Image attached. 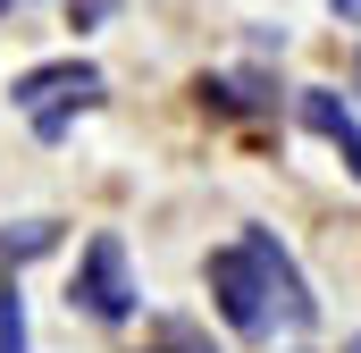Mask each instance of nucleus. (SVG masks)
<instances>
[{"instance_id": "6e6552de", "label": "nucleus", "mask_w": 361, "mask_h": 353, "mask_svg": "<svg viewBox=\"0 0 361 353\" xmlns=\"http://www.w3.org/2000/svg\"><path fill=\"white\" fill-rule=\"evenodd\" d=\"M143 353H210V345H202V337H193V328H169V337H160V345H143Z\"/></svg>"}, {"instance_id": "1a4fd4ad", "label": "nucleus", "mask_w": 361, "mask_h": 353, "mask_svg": "<svg viewBox=\"0 0 361 353\" xmlns=\"http://www.w3.org/2000/svg\"><path fill=\"white\" fill-rule=\"evenodd\" d=\"M328 8H336V17H361V0H328Z\"/></svg>"}, {"instance_id": "9d476101", "label": "nucleus", "mask_w": 361, "mask_h": 353, "mask_svg": "<svg viewBox=\"0 0 361 353\" xmlns=\"http://www.w3.org/2000/svg\"><path fill=\"white\" fill-rule=\"evenodd\" d=\"M0 8H8V0H0Z\"/></svg>"}, {"instance_id": "f257e3e1", "label": "nucleus", "mask_w": 361, "mask_h": 353, "mask_svg": "<svg viewBox=\"0 0 361 353\" xmlns=\"http://www.w3.org/2000/svg\"><path fill=\"white\" fill-rule=\"evenodd\" d=\"M210 303H219V320H227L235 337H252V345L302 337V328L319 320V303H311L294 253L277 244L269 227H244L227 253H210Z\"/></svg>"}, {"instance_id": "f03ea898", "label": "nucleus", "mask_w": 361, "mask_h": 353, "mask_svg": "<svg viewBox=\"0 0 361 353\" xmlns=\"http://www.w3.org/2000/svg\"><path fill=\"white\" fill-rule=\"evenodd\" d=\"M8 101L34 118V135H42V143H59V135L76 126V109H92V101H101V68H92V59H51V68H25V76L8 85Z\"/></svg>"}, {"instance_id": "20e7f679", "label": "nucleus", "mask_w": 361, "mask_h": 353, "mask_svg": "<svg viewBox=\"0 0 361 353\" xmlns=\"http://www.w3.org/2000/svg\"><path fill=\"white\" fill-rule=\"evenodd\" d=\"M302 126H311V135H319V143H328V152H336V160H345V169L361 176V118L345 109V92L302 85Z\"/></svg>"}, {"instance_id": "423d86ee", "label": "nucleus", "mask_w": 361, "mask_h": 353, "mask_svg": "<svg viewBox=\"0 0 361 353\" xmlns=\"http://www.w3.org/2000/svg\"><path fill=\"white\" fill-rule=\"evenodd\" d=\"M51 244H59V227H51V219H25L17 236H0V261L17 269V261H34V253H51Z\"/></svg>"}, {"instance_id": "0eeeda50", "label": "nucleus", "mask_w": 361, "mask_h": 353, "mask_svg": "<svg viewBox=\"0 0 361 353\" xmlns=\"http://www.w3.org/2000/svg\"><path fill=\"white\" fill-rule=\"evenodd\" d=\"M0 353H25V294H17V277L0 286Z\"/></svg>"}, {"instance_id": "7ed1b4c3", "label": "nucleus", "mask_w": 361, "mask_h": 353, "mask_svg": "<svg viewBox=\"0 0 361 353\" xmlns=\"http://www.w3.org/2000/svg\"><path fill=\"white\" fill-rule=\"evenodd\" d=\"M68 303L101 320V328H118V320H135V269H126V244L118 236H92L85 253H76V277H68Z\"/></svg>"}, {"instance_id": "39448f33", "label": "nucleus", "mask_w": 361, "mask_h": 353, "mask_svg": "<svg viewBox=\"0 0 361 353\" xmlns=\"http://www.w3.org/2000/svg\"><path fill=\"white\" fill-rule=\"evenodd\" d=\"M202 101L210 109H269V85L261 76H202Z\"/></svg>"}]
</instances>
